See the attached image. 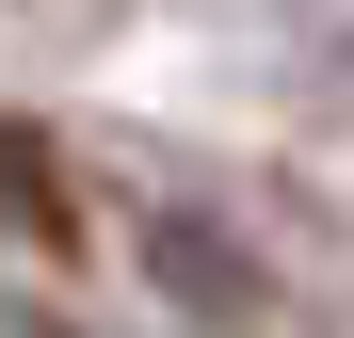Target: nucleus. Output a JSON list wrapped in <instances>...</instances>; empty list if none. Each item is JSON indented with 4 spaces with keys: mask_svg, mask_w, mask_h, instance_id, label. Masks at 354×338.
<instances>
[{
    "mask_svg": "<svg viewBox=\"0 0 354 338\" xmlns=\"http://www.w3.org/2000/svg\"><path fill=\"white\" fill-rule=\"evenodd\" d=\"M0 194L32 209V242H81V209H65V178H48V145H32V129H0Z\"/></svg>",
    "mask_w": 354,
    "mask_h": 338,
    "instance_id": "f257e3e1",
    "label": "nucleus"
}]
</instances>
